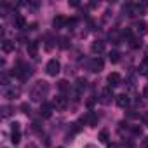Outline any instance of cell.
Here are the masks:
<instances>
[{
    "instance_id": "f546056e",
    "label": "cell",
    "mask_w": 148,
    "mask_h": 148,
    "mask_svg": "<svg viewBox=\"0 0 148 148\" xmlns=\"http://www.w3.org/2000/svg\"><path fill=\"white\" fill-rule=\"evenodd\" d=\"M132 132H134V134H141V127L134 125V127H132Z\"/></svg>"
},
{
    "instance_id": "e0dca14e",
    "label": "cell",
    "mask_w": 148,
    "mask_h": 148,
    "mask_svg": "<svg viewBox=\"0 0 148 148\" xmlns=\"http://www.w3.org/2000/svg\"><path fill=\"white\" fill-rule=\"evenodd\" d=\"M91 51H92V52H94V54H101V52H103V51H105V44H103V42H99V40H98V42H94V44H92V45H91Z\"/></svg>"
},
{
    "instance_id": "603a6c76",
    "label": "cell",
    "mask_w": 148,
    "mask_h": 148,
    "mask_svg": "<svg viewBox=\"0 0 148 148\" xmlns=\"http://www.w3.org/2000/svg\"><path fill=\"white\" fill-rule=\"evenodd\" d=\"M129 45H131L132 49H138V47H141V40H139V38H131V40H129Z\"/></svg>"
},
{
    "instance_id": "d4e9b609",
    "label": "cell",
    "mask_w": 148,
    "mask_h": 148,
    "mask_svg": "<svg viewBox=\"0 0 148 148\" xmlns=\"http://www.w3.org/2000/svg\"><path fill=\"white\" fill-rule=\"evenodd\" d=\"M84 87H86V80H82V79H79V80H77V92L80 94Z\"/></svg>"
},
{
    "instance_id": "7c38bea8",
    "label": "cell",
    "mask_w": 148,
    "mask_h": 148,
    "mask_svg": "<svg viewBox=\"0 0 148 148\" xmlns=\"http://www.w3.org/2000/svg\"><path fill=\"white\" fill-rule=\"evenodd\" d=\"M26 51H28V56L35 58V56L38 54V42H30V44L26 45Z\"/></svg>"
},
{
    "instance_id": "d6a6232c",
    "label": "cell",
    "mask_w": 148,
    "mask_h": 148,
    "mask_svg": "<svg viewBox=\"0 0 148 148\" xmlns=\"http://www.w3.org/2000/svg\"><path fill=\"white\" fill-rule=\"evenodd\" d=\"M75 23H77V19H70V21H68L70 26H75Z\"/></svg>"
},
{
    "instance_id": "2e32d148",
    "label": "cell",
    "mask_w": 148,
    "mask_h": 148,
    "mask_svg": "<svg viewBox=\"0 0 148 148\" xmlns=\"http://www.w3.org/2000/svg\"><path fill=\"white\" fill-rule=\"evenodd\" d=\"M2 51H4L5 54L12 52V51H14V42H12V40H4V42H2Z\"/></svg>"
},
{
    "instance_id": "ffe728a7",
    "label": "cell",
    "mask_w": 148,
    "mask_h": 148,
    "mask_svg": "<svg viewBox=\"0 0 148 148\" xmlns=\"http://www.w3.org/2000/svg\"><path fill=\"white\" fill-rule=\"evenodd\" d=\"M98 139H99L101 143H108V139H110V134H108V131H106V129H103V131L99 132Z\"/></svg>"
},
{
    "instance_id": "f1b7e54d",
    "label": "cell",
    "mask_w": 148,
    "mask_h": 148,
    "mask_svg": "<svg viewBox=\"0 0 148 148\" xmlns=\"http://www.w3.org/2000/svg\"><path fill=\"white\" fill-rule=\"evenodd\" d=\"M21 110H23V113H30V105L23 103V105H21Z\"/></svg>"
},
{
    "instance_id": "8d00e7d4",
    "label": "cell",
    "mask_w": 148,
    "mask_h": 148,
    "mask_svg": "<svg viewBox=\"0 0 148 148\" xmlns=\"http://www.w3.org/2000/svg\"><path fill=\"white\" fill-rule=\"evenodd\" d=\"M58 148H63V146H58Z\"/></svg>"
},
{
    "instance_id": "4316f807",
    "label": "cell",
    "mask_w": 148,
    "mask_h": 148,
    "mask_svg": "<svg viewBox=\"0 0 148 148\" xmlns=\"http://www.w3.org/2000/svg\"><path fill=\"white\" fill-rule=\"evenodd\" d=\"M9 115H11V108H9V106H2V117L7 119Z\"/></svg>"
},
{
    "instance_id": "cb8c5ba5",
    "label": "cell",
    "mask_w": 148,
    "mask_h": 148,
    "mask_svg": "<svg viewBox=\"0 0 148 148\" xmlns=\"http://www.w3.org/2000/svg\"><path fill=\"white\" fill-rule=\"evenodd\" d=\"M139 73H141V75H148V59L139 66Z\"/></svg>"
},
{
    "instance_id": "836d02e7",
    "label": "cell",
    "mask_w": 148,
    "mask_h": 148,
    "mask_svg": "<svg viewBox=\"0 0 148 148\" xmlns=\"http://www.w3.org/2000/svg\"><path fill=\"white\" fill-rule=\"evenodd\" d=\"M2 82H4V84H7V82H9V79H7V75H2Z\"/></svg>"
},
{
    "instance_id": "7a4b0ae2",
    "label": "cell",
    "mask_w": 148,
    "mask_h": 148,
    "mask_svg": "<svg viewBox=\"0 0 148 148\" xmlns=\"http://www.w3.org/2000/svg\"><path fill=\"white\" fill-rule=\"evenodd\" d=\"M59 70H61V64H59L58 59H49V61H47V64H45V71H47V75H49V77H56L58 73H59Z\"/></svg>"
},
{
    "instance_id": "ac0fdd59",
    "label": "cell",
    "mask_w": 148,
    "mask_h": 148,
    "mask_svg": "<svg viewBox=\"0 0 148 148\" xmlns=\"http://www.w3.org/2000/svg\"><path fill=\"white\" fill-rule=\"evenodd\" d=\"M14 26H16L18 30L26 28V19H25L23 16H16V19H14Z\"/></svg>"
},
{
    "instance_id": "83f0119b",
    "label": "cell",
    "mask_w": 148,
    "mask_h": 148,
    "mask_svg": "<svg viewBox=\"0 0 148 148\" xmlns=\"http://www.w3.org/2000/svg\"><path fill=\"white\" fill-rule=\"evenodd\" d=\"M110 40H113V44H119V35H117V32H112V33H110Z\"/></svg>"
},
{
    "instance_id": "d6986e66",
    "label": "cell",
    "mask_w": 148,
    "mask_h": 148,
    "mask_svg": "<svg viewBox=\"0 0 148 148\" xmlns=\"http://www.w3.org/2000/svg\"><path fill=\"white\" fill-rule=\"evenodd\" d=\"M58 89H59L61 92H66V91H70V84H68L66 80H59V82H58Z\"/></svg>"
},
{
    "instance_id": "4dcf8cb0",
    "label": "cell",
    "mask_w": 148,
    "mask_h": 148,
    "mask_svg": "<svg viewBox=\"0 0 148 148\" xmlns=\"http://www.w3.org/2000/svg\"><path fill=\"white\" fill-rule=\"evenodd\" d=\"M143 96H145V98H148V84H146V86H145V89H143Z\"/></svg>"
},
{
    "instance_id": "44dd1931",
    "label": "cell",
    "mask_w": 148,
    "mask_h": 148,
    "mask_svg": "<svg viewBox=\"0 0 148 148\" xmlns=\"http://www.w3.org/2000/svg\"><path fill=\"white\" fill-rule=\"evenodd\" d=\"M59 47L61 49H68L70 47V38L68 37H61L59 38Z\"/></svg>"
},
{
    "instance_id": "ba28073f",
    "label": "cell",
    "mask_w": 148,
    "mask_h": 148,
    "mask_svg": "<svg viewBox=\"0 0 148 148\" xmlns=\"http://www.w3.org/2000/svg\"><path fill=\"white\" fill-rule=\"evenodd\" d=\"M89 70L94 71V73L101 71V70H103V59H101V58H94V59L91 61V64H89Z\"/></svg>"
},
{
    "instance_id": "8fae6325",
    "label": "cell",
    "mask_w": 148,
    "mask_h": 148,
    "mask_svg": "<svg viewBox=\"0 0 148 148\" xmlns=\"http://www.w3.org/2000/svg\"><path fill=\"white\" fill-rule=\"evenodd\" d=\"M40 115H42L44 119H49V117L52 115V106H51L49 103H42V106H40Z\"/></svg>"
},
{
    "instance_id": "3957f363",
    "label": "cell",
    "mask_w": 148,
    "mask_h": 148,
    "mask_svg": "<svg viewBox=\"0 0 148 148\" xmlns=\"http://www.w3.org/2000/svg\"><path fill=\"white\" fill-rule=\"evenodd\" d=\"M16 75H18V77L21 79V80H26V79H28V77L32 75V68L21 63V64H19L18 68H16Z\"/></svg>"
},
{
    "instance_id": "1f68e13d",
    "label": "cell",
    "mask_w": 148,
    "mask_h": 148,
    "mask_svg": "<svg viewBox=\"0 0 148 148\" xmlns=\"http://www.w3.org/2000/svg\"><path fill=\"white\" fill-rule=\"evenodd\" d=\"M143 148H148V136L143 139Z\"/></svg>"
},
{
    "instance_id": "5bb4252c",
    "label": "cell",
    "mask_w": 148,
    "mask_h": 148,
    "mask_svg": "<svg viewBox=\"0 0 148 148\" xmlns=\"http://www.w3.org/2000/svg\"><path fill=\"white\" fill-rule=\"evenodd\" d=\"M19 94H21L19 87H11V89H7L5 98H9V99H16V98H19Z\"/></svg>"
},
{
    "instance_id": "30bf717a",
    "label": "cell",
    "mask_w": 148,
    "mask_h": 148,
    "mask_svg": "<svg viewBox=\"0 0 148 148\" xmlns=\"http://www.w3.org/2000/svg\"><path fill=\"white\" fill-rule=\"evenodd\" d=\"M84 122H86L87 125H96V124H98V115H96L94 112H87L86 117H84Z\"/></svg>"
},
{
    "instance_id": "9c48e42d",
    "label": "cell",
    "mask_w": 148,
    "mask_h": 148,
    "mask_svg": "<svg viewBox=\"0 0 148 148\" xmlns=\"http://www.w3.org/2000/svg\"><path fill=\"white\" fill-rule=\"evenodd\" d=\"M132 28L136 30L138 35H146V33H148V25H146L145 21H138V23H134Z\"/></svg>"
},
{
    "instance_id": "5b68a950",
    "label": "cell",
    "mask_w": 148,
    "mask_h": 148,
    "mask_svg": "<svg viewBox=\"0 0 148 148\" xmlns=\"http://www.w3.org/2000/svg\"><path fill=\"white\" fill-rule=\"evenodd\" d=\"M113 98H115V96H113L112 89H110V87H106V89H103V91H101V98H99V101H101L103 105H110Z\"/></svg>"
},
{
    "instance_id": "9a60e30c",
    "label": "cell",
    "mask_w": 148,
    "mask_h": 148,
    "mask_svg": "<svg viewBox=\"0 0 148 148\" xmlns=\"http://www.w3.org/2000/svg\"><path fill=\"white\" fill-rule=\"evenodd\" d=\"M115 101H117V105H119L120 108H125V106L129 105V98H127L125 94H119V96H115Z\"/></svg>"
},
{
    "instance_id": "6da1fadb",
    "label": "cell",
    "mask_w": 148,
    "mask_h": 148,
    "mask_svg": "<svg viewBox=\"0 0 148 148\" xmlns=\"http://www.w3.org/2000/svg\"><path fill=\"white\" fill-rule=\"evenodd\" d=\"M47 92H49V84L44 82V80H40V82H37V84L33 86V89H32V99H33V101H40Z\"/></svg>"
},
{
    "instance_id": "277c9868",
    "label": "cell",
    "mask_w": 148,
    "mask_h": 148,
    "mask_svg": "<svg viewBox=\"0 0 148 148\" xmlns=\"http://www.w3.org/2000/svg\"><path fill=\"white\" fill-rule=\"evenodd\" d=\"M52 105L56 106V110H64V108L68 106V98H66V96H63V94H59V96H56V98H54Z\"/></svg>"
},
{
    "instance_id": "4fadbf2b",
    "label": "cell",
    "mask_w": 148,
    "mask_h": 148,
    "mask_svg": "<svg viewBox=\"0 0 148 148\" xmlns=\"http://www.w3.org/2000/svg\"><path fill=\"white\" fill-rule=\"evenodd\" d=\"M64 23H68V21L64 19V16H61V14H59V16H56V18H54L52 26H54L56 30H59V28H63V26H64Z\"/></svg>"
},
{
    "instance_id": "484cf974",
    "label": "cell",
    "mask_w": 148,
    "mask_h": 148,
    "mask_svg": "<svg viewBox=\"0 0 148 148\" xmlns=\"http://www.w3.org/2000/svg\"><path fill=\"white\" fill-rule=\"evenodd\" d=\"M11 141H12L14 145H18V143L21 141V134H19V132H12V138H11Z\"/></svg>"
},
{
    "instance_id": "8992f818",
    "label": "cell",
    "mask_w": 148,
    "mask_h": 148,
    "mask_svg": "<svg viewBox=\"0 0 148 148\" xmlns=\"http://www.w3.org/2000/svg\"><path fill=\"white\" fill-rule=\"evenodd\" d=\"M148 12V2L141 0L139 4H134V16H143Z\"/></svg>"
},
{
    "instance_id": "e575fe53",
    "label": "cell",
    "mask_w": 148,
    "mask_h": 148,
    "mask_svg": "<svg viewBox=\"0 0 148 148\" xmlns=\"http://www.w3.org/2000/svg\"><path fill=\"white\" fill-rule=\"evenodd\" d=\"M84 148H98V146H94V145H86Z\"/></svg>"
},
{
    "instance_id": "52a82bcc",
    "label": "cell",
    "mask_w": 148,
    "mask_h": 148,
    "mask_svg": "<svg viewBox=\"0 0 148 148\" xmlns=\"http://www.w3.org/2000/svg\"><path fill=\"white\" fill-rule=\"evenodd\" d=\"M108 84H110V87H117V86H120L122 84V77H120V73H110L108 75Z\"/></svg>"
},
{
    "instance_id": "7402d4cb",
    "label": "cell",
    "mask_w": 148,
    "mask_h": 148,
    "mask_svg": "<svg viewBox=\"0 0 148 148\" xmlns=\"http://www.w3.org/2000/svg\"><path fill=\"white\" fill-rule=\"evenodd\" d=\"M110 61H112V63H119V61H120V54H119L117 51H112V52H110Z\"/></svg>"
},
{
    "instance_id": "d590c367",
    "label": "cell",
    "mask_w": 148,
    "mask_h": 148,
    "mask_svg": "<svg viewBox=\"0 0 148 148\" xmlns=\"http://www.w3.org/2000/svg\"><path fill=\"white\" fill-rule=\"evenodd\" d=\"M108 148H119V146H117V145H115V143H113V145H110V146H108Z\"/></svg>"
}]
</instances>
